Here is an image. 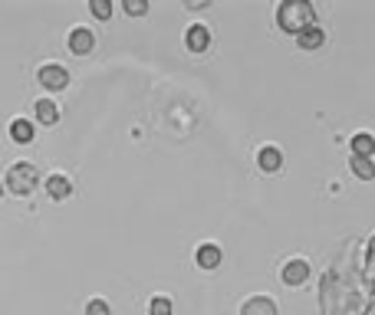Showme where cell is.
Wrapping results in <instances>:
<instances>
[{"mask_svg": "<svg viewBox=\"0 0 375 315\" xmlns=\"http://www.w3.org/2000/svg\"><path fill=\"white\" fill-rule=\"evenodd\" d=\"M277 23L280 30H287V33H303V30L316 27V13H313V4L309 0H283L277 10Z\"/></svg>", "mask_w": 375, "mask_h": 315, "instance_id": "cell-1", "label": "cell"}, {"mask_svg": "<svg viewBox=\"0 0 375 315\" xmlns=\"http://www.w3.org/2000/svg\"><path fill=\"white\" fill-rule=\"evenodd\" d=\"M4 184H7V187H10L13 194H17V197H27V194H33V191H37V184H40V171L33 168V164L20 161V164H13V168L7 171Z\"/></svg>", "mask_w": 375, "mask_h": 315, "instance_id": "cell-2", "label": "cell"}, {"mask_svg": "<svg viewBox=\"0 0 375 315\" xmlns=\"http://www.w3.org/2000/svg\"><path fill=\"white\" fill-rule=\"evenodd\" d=\"M40 82L47 89H53V92H59V89H66L69 86V73L63 66H56V63H47V66H40Z\"/></svg>", "mask_w": 375, "mask_h": 315, "instance_id": "cell-3", "label": "cell"}, {"mask_svg": "<svg viewBox=\"0 0 375 315\" xmlns=\"http://www.w3.org/2000/svg\"><path fill=\"white\" fill-rule=\"evenodd\" d=\"M96 49V37H93V30L86 27H76L69 33V53H76V56H89Z\"/></svg>", "mask_w": 375, "mask_h": 315, "instance_id": "cell-4", "label": "cell"}, {"mask_svg": "<svg viewBox=\"0 0 375 315\" xmlns=\"http://www.w3.org/2000/svg\"><path fill=\"white\" fill-rule=\"evenodd\" d=\"M184 43H188L191 53H204V49L211 47V30L204 27V23H191L188 33H184Z\"/></svg>", "mask_w": 375, "mask_h": 315, "instance_id": "cell-5", "label": "cell"}, {"mask_svg": "<svg viewBox=\"0 0 375 315\" xmlns=\"http://www.w3.org/2000/svg\"><path fill=\"white\" fill-rule=\"evenodd\" d=\"M280 276H283L287 286H303V283L309 279V263H306V259H290Z\"/></svg>", "mask_w": 375, "mask_h": 315, "instance_id": "cell-6", "label": "cell"}, {"mask_svg": "<svg viewBox=\"0 0 375 315\" xmlns=\"http://www.w3.org/2000/svg\"><path fill=\"white\" fill-rule=\"evenodd\" d=\"M43 184H47V194L53 201H66L69 194H73V184H69L66 174H49Z\"/></svg>", "mask_w": 375, "mask_h": 315, "instance_id": "cell-7", "label": "cell"}, {"mask_svg": "<svg viewBox=\"0 0 375 315\" xmlns=\"http://www.w3.org/2000/svg\"><path fill=\"white\" fill-rule=\"evenodd\" d=\"M241 315H277V302L267 296H254L241 306Z\"/></svg>", "mask_w": 375, "mask_h": 315, "instance_id": "cell-8", "label": "cell"}, {"mask_svg": "<svg viewBox=\"0 0 375 315\" xmlns=\"http://www.w3.org/2000/svg\"><path fill=\"white\" fill-rule=\"evenodd\" d=\"M33 112H37V122L40 125H56L59 122V105L53 102V99H37Z\"/></svg>", "mask_w": 375, "mask_h": 315, "instance_id": "cell-9", "label": "cell"}, {"mask_svg": "<svg viewBox=\"0 0 375 315\" xmlns=\"http://www.w3.org/2000/svg\"><path fill=\"white\" fill-rule=\"evenodd\" d=\"M194 259H198V266H201V269H218V266H221V247L204 243V247H198Z\"/></svg>", "mask_w": 375, "mask_h": 315, "instance_id": "cell-10", "label": "cell"}, {"mask_svg": "<svg viewBox=\"0 0 375 315\" xmlns=\"http://www.w3.org/2000/svg\"><path fill=\"white\" fill-rule=\"evenodd\" d=\"M33 135H37V128H33L27 118H13V122H10V138H13L17 144H30L33 142Z\"/></svg>", "mask_w": 375, "mask_h": 315, "instance_id": "cell-11", "label": "cell"}, {"mask_svg": "<svg viewBox=\"0 0 375 315\" xmlns=\"http://www.w3.org/2000/svg\"><path fill=\"white\" fill-rule=\"evenodd\" d=\"M257 164L263 168V171H280V164H283V154H280V148L267 144V148H260V152H257Z\"/></svg>", "mask_w": 375, "mask_h": 315, "instance_id": "cell-12", "label": "cell"}, {"mask_svg": "<svg viewBox=\"0 0 375 315\" xmlns=\"http://www.w3.org/2000/svg\"><path fill=\"white\" fill-rule=\"evenodd\" d=\"M297 43H299V49H319L323 43H326V33L319 30V23L316 27H309V30H303L297 37Z\"/></svg>", "mask_w": 375, "mask_h": 315, "instance_id": "cell-13", "label": "cell"}, {"mask_svg": "<svg viewBox=\"0 0 375 315\" xmlns=\"http://www.w3.org/2000/svg\"><path fill=\"white\" fill-rule=\"evenodd\" d=\"M349 168H352V174L362 178V181H375V161H372V158H356V154H352Z\"/></svg>", "mask_w": 375, "mask_h": 315, "instance_id": "cell-14", "label": "cell"}, {"mask_svg": "<svg viewBox=\"0 0 375 315\" xmlns=\"http://www.w3.org/2000/svg\"><path fill=\"white\" fill-rule=\"evenodd\" d=\"M352 154H356V158H372L375 154V138L372 135H356V138H352Z\"/></svg>", "mask_w": 375, "mask_h": 315, "instance_id": "cell-15", "label": "cell"}, {"mask_svg": "<svg viewBox=\"0 0 375 315\" xmlns=\"http://www.w3.org/2000/svg\"><path fill=\"white\" fill-rule=\"evenodd\" d=\"M89 10H93V17L109 20L112 17V0H89Z\"/></svg>", "mask_w": 375, "mask_h": 315, "instance_id": "cell-16", "label": "cell"}, {"mask_svg": "<svg viewBox=\"0 0 375 315\" xmlns=\"http://www.w3.org/2000/svg\"><path fill=\"white\" fill-rule=\"evenodd\" d=\"M148 315H172V299H168V296H155L152 306H148Z\"/></svg>", "mask_w": 375, "mask_h": 315, "instance_id": "cell-17", "label": "cell"}, {"mask_svg": "<svg viewBox=\"0 0 375 315\" xmlns=\"http://www.w3.org/2000/svg\"><path fill=\"white\" fill-rule=\"evenodd\" d=\"M122 7L129 17H142V13H148V0H125Z\"/></svg>", "mask_w": 375, "mask_h": 315, "instance_id": "cell-18", "label": "cell"}, {"mask_svg": "<svg viewBox=\"0 0 375 315\" xmlns=\"http://www.w3.org/2000/svg\"><path fill=\"white\" fill-rule=\"evenodd\" d=\"M86 315H112V309H109L106 299H93L86 306Z\"/></svg>", "mask_w": 375, "mask_h": 315, "instance_id": "cell-19", "label": "cell"}, {"mask_svg": "<svg viewBox=\"0 0 375 315\" xmlns=\"http://www.w3.org/2000/svg\"><path fill=\"white\" fill-rule=\"evenodd\" d=\"M0 194H4V181H0Z\"/></svg>", "mask_w": 375, "mask_h": 315, "instance_id": "cell-20", "label": "cell"}]
</instances>
